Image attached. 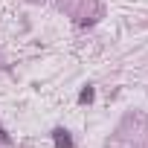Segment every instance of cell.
Listing matches in <instances>:
<instances>
[{"label": "cell", "mask_w": 148, "mask_h": 148, "mask_svg": "<svg viewBox=\"0 0 148 148\" xmlns=\"http://www.w3.org/2000/svg\"><path fill=\"white\" fill-rule=\"evenodd\" d=\"M52 139H55L58 148H70V145H73V139H70V134H67L64 128H55V131H52Z\"/></svg>", "instance_id": "1"}, {"label": "cell", "mask_w": 148, "mask_h": 148, "mask_svg": "<svg viewBox=\"0 0 148 148\" xmlns=\"http://www.w3.org/2000/svg\"><path fill=\"white\" fill-rule=\"evenodd\" d=\"M79 102H93V87H84L82 96H79Z\"/></svg>", "instance_id": "2"}, {"label": "cell", "mask_w": 148, "mask_h": 148, "mask_svg": "<svg viewBox=\"0 0 148 148\" xmlns=\"http://www.w3.org/2000/svg\"><path fill=\"white\" fill-rule=\"evenodd\" d=\"M0 142H3V145H9V142H12V139H9V134H6L3 128H0Z\"/></svg>", "instance_id": "3"}]
</instances>
